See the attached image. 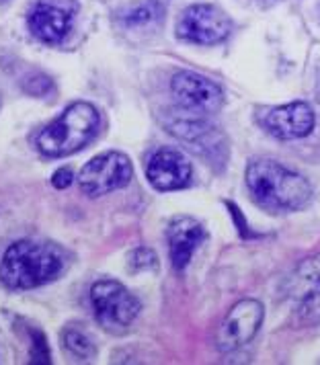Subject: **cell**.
Segmentation results:
<instances>
[{
    "label": "cell",
    "instance_id": "cell-8",
    "mask_svg": "<svg viewBox=\"0 0 320 365\" xmlns=\"http://www.w3.org/2000/svg\"><path fill=\"white\" fill-rule=\"evenodd\" d=\"M170 91L177 105L183 111L195 113V115L216 113L224 103V95L218 84L195 72L175 74L170 81Z\"/></svg>",
    "mask_w": 320,
    "mask_h": 365
},
{
    "label": "cell",
    "instance_id": "cell-5",
    "mask_svg": "<svg viewBox=\"0 0 320 365\" xmlns=\"http://www.w3.org/2000/svg\"><path fill=\"white\" fill-rule=\"evenodd\" d=\"M132 175H134V168L125 154L105 152L83 166L78 175V185H81V191L88 197H101L130 185Z\"/></svg>",
    "mask_w": 320,
    "mask_h": 365
},
{
    "label": "cell",
    "instance_id": "cell-20",
    "mask_svg": "<svg viewBox=\"0 0 320 365\" xmlns=\"http://www.w3.org/2000/svg\"><path fill=\"white\" fill-rule=\"evenodd\" d=\"M72 181H74V175H72L70 168H60V170H56L53 177H51V185H53L56 189H66V187L72 185Z\"/></svg>",
    "mask_w": 320,
    "mask_h": 365
},
{
    "label": "cell",
    "instance_id": "cell-15",
    "mask_svg": "<svg viewBox=\"0 0 320 365\" xmlns=\"http://www.w3.org/2000/svg\"><path fill=\"white\" fill-rule=\"evenodd\" d=\"M31 361L33 364H51L50 347L41 331H31Z\"/></svg>",
    "mask_w": 320,
    "mask_h": 365
},
{
    "label": "cell",
    "instance_id": "cell-10",
    "mask_svg": "<svg viewBox=\"0 0 320 365\" xmlns=\"http://www.w3.org/2000/svg\"><path fill=\"white\" fill-rule=\"evenodd\" d=\"M193 166L183 152L175 148L156 150L146 166V177L158 191H177L191 181Z\"/></svg>",
    "mask_w": 320,
    "mask_h": 365
},
{
    "label": "cell",
    "instance_id": "cell-4",
    "mask_svg": "<svg viewBox=\"0 0 320 365\" xmlns=\"http://www.w3.org/2000/svg\"><path fill=\"white\" fill-rule=\"evenodd\" d=\"M95 318L105 331L123 332L140 314V302L119 282L103 279L91 287Z\"/></svg>",
    "mask_w": 320,
    "mask_h": 365
},
{
    "label": "cell",
    "instance_id": "cell-2",
    "mask_svg": "<svg viewBox=\"0 0 320 365\" xmlns=\"http://www.w3.org/2000/svg\"><path fill=\"white\" fill-rule=\"evenodd\" d=\"M64 269V255L58 247L19 240L11 245L0 263V282L11 289H33L56 279Z\"/></svg>",
    "mask_w": 320,
    "mask_h": 365
},
{
    "label": "cell",
    "instance_id": "cell-13",
    "mask_svg": "<svg viewBox=\"0 0 320 365\" xmlns=\"http://www.w3.org/2000/svg\"><path fill=\"white\" fill-rule=\"evenodd\" d=\"M284 292L287 298L304 299L319 296L320 294V255L310 259H304L300 265L294 269V273L287 277Z\"/></svg>",
    "mask_w": 320,
    "mask_h": 365
},
{
    "label": "cell",
    "instance_id": "cell-3",
    "mask_svg": "<svg viewBox=\"0 0 320 365\" xmlns=\"http://www.w3.org/2000/svg\"><path fill=\"white\" fill-rule=\"evenodd\" d=\"M101 115L95 105L78 101L64 109V113L48 123L37 135V150L50 158L70 156L83 150L99 132Z\"/></svg>",
    "mask_w": 320,
    "mask_h": 365
},
{
    "label": "cell",
    "instance_id": "cell-1",
    "mask_svg": "<svg viewBox=\"0 0 320 365\" xmlns=\"http://www.w3.org/2000/svg\"><path fill=\"white\" fill-rule=\"evenodd\" d=\"M247 187L253 200L273 214L302 210L312 197L310 182L275 160H253L247 168Z\"/></svg>",
    "mask_w": 320,
    "mask_h": 365
},
{
    "label": "cell",
    "instance_id": "cell-6",
    "mask_svg": "<svg viewBox=\"0 0 320 365\" xmlns=\"http://www.w3.org/2000/svg\"><path fill=\"white\" fill-rule=\"evenodd\" d=\"M263 304L257 299H240L228 310L218 329L216 343L222 353H232L253 341L263 324Z\"/></svg>",
    "mask_w": 320,
    "mask_h": 365
},
{
    "label": "cell",
    "instance_id": "cell-7",
    "mask_svg": "<svg viewBox=\"0 0 320 365\" xmlns=\"http://www.w3.org/2000/svg\"><path fill=\"white\" fill-rule=\"evenodd\" d=\"M230 19L226 17L218 6L212 4H193L183 11L177 23V34L181 39L200 43V46H214L224 41L230 35Z\"/></svg>",
    "mask_w": 320,
    "mask_h": 365
},
{
    "label": "cell",
    "instance_id": "cell-19",
    "mask_svg": "<svg viewBox=\"0 0 320 365\" xmlns=\"http://www.w3.org/2000/svg\"><path fill=\"white\" fill-rule=\"evenodd\" d=\"M156 15H154V11H152L150 6H140V9L130 11V15L125 17V23L128 25H138V23H148Z\"/></svg>",
    "mask_w": 320,
    "mask_h": 365
},
{
    "label": "cell",
    "instance_id": "cell-14",
    "mask_svg": "<svg viewBox=\"0 0 320 365\" xmlns=\"http://www.w3.org/2000/svg\"><path fill=\"white\" fill-rule=\"evenodd\" d=\"M62 341H64V347H66L68 353H72L78 359H91L97 351L93 339L85 331L74 329V327H68L66 331L62 332Z\"/></svg>",
    "mask_w": 320,
    "mask_h": 365
},
{
    "label": "cell",
    "instance_id": "cell-12",
    "mask_svg": "<svg viewBox=\"0 0 320 365\" xmlns=\"http://www.w3.org/2000/svg\"><path fill=\"white\" fill-rule=\"evenodd\" d=\"M70 27H72V15L66 9L50 4V2H39L29 15L31 34L39 41L50 43V46L64 41Z\"/></svg>",
    "mask_w": 320,
    "mask_h": 365
},
{
    "label": "cell",
    "instance_id": "cell-11",
    "mask_svg": "<svg viewBox=\"0 0 320 365\" xmlns=\"http://www.w3.org/2000/svg\"><path fill=\"white\" fill-rule=\"evenodd\" d=\"M167 238H169L170 263L177 271H183L189 265L193 252L203 242L205 230L195 217L177 216L169 224Z\"/></svg>",
    "mask_w": 320,
    "mask_h": 365
},
{
    "label": "cell",
    "instance_id": "cell-16",
    "mask_svg": "<svg viewBox=\"0 0 320 365\" xmlns=\"http://www.w3.org/2000/svg\"><path fill=\"white\" fill-rule=\"evenodd\" d=\"M320 320V294L312 298L304 299L302 308H300V322L302 324H314Z\"/></svg>",
    "mask_w": 320,
    "mask_h": 365
},
{
    "label": "cell",
    "instance_id": "cell-17",
    "mask_svg": "<svg viewBox=\"0 0 320 365\" xmlns=\"http://www.w3.org/2000/svg\"><path fill=\"white\" fill-rule=\"evenodd\" d=\"M51 88V83L48 76H33V78H29L27 83H25V91L29 93V95H46L48 91Z\"/></svg>",
    "mask_w": 320,
    "mask_h": 365
},
{
    "label": "cell",
    "instance_id": "cell-9",
    "mask_svg": "<svg viewBox=\"0 0 320 365\" xmlns=\"http://www.w3.org/2000/svg\"><path fill=\"white\" fill-rule=\"evenodd\" d=\"M263 130L279 140L306 138L314 130V111L308 103L294 101L282 107H267L259 113Z\"/></svg>",
    "mask_w": 320,
    "mask_h": 365
},
{
    "label": "cell",
    "instance_id": "cell-18",
    "mask_svg": "<svg viewBox=\"0 0 320 365\" xmlns=\"http://www.w3.org/2000/svg\"><path fill=\"white\" fill-rule=\"evenodd\" d=\"M135 269H148V267L156 265V255L148 249H138L132 255V261H130Z\"/></svg>",
    "mask_w": 320,
    "mask_h": 365
},
{
    "label": "cell",
    "instance_id": "cell-21",
    "mask_svg": "<svg viewBox=\"0 0 320 365\" xmlns=\"http://www.w3.org/2000/svg\"><path fill=\"white\" fill-rule=\"evenodd\" d=\"M0 2H4V0H0Z\"/></svg>",
    "mask_w": 320,
    "mask_h": 365
}]
</instances>
